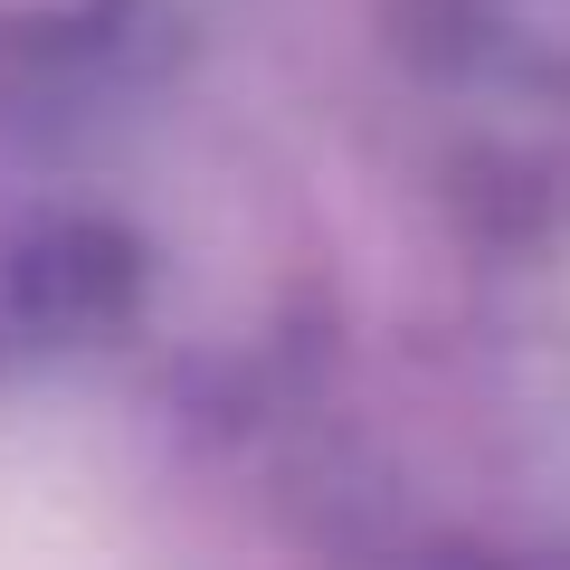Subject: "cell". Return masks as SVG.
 Masks as SVG:
<instances>
[{
  "label": "cell",
  "instance_id": "1",
  "mask_svg": "<svg viewBox=\"0 0 570 570\" xmlns=\"http://www.w3.org/2000/svg\"><path fill=\"white\" fill-rule=\"evenodd\" d=\"M10 305H20V324L39 333H105L124 324V305H134V247L115 238V228H48V238H29L20 257H10Z\"/></svg>",
  "mask_w": 570,
  "mask_h": 570
}]
</instances>
